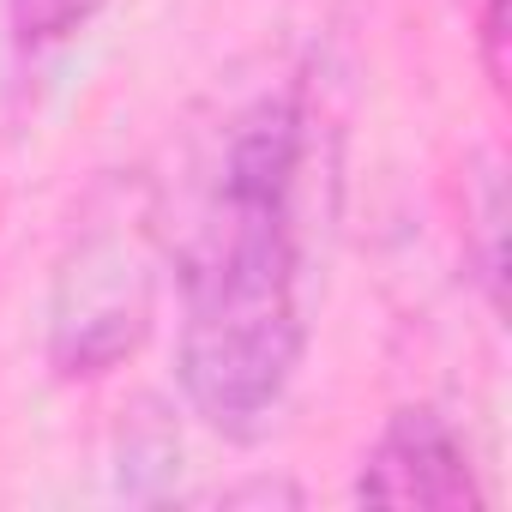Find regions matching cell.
<instances>
[{"instance_id": "obj_3", "label": "cell", "mask_w": 512, "mask_h": 512, "mask_svg": "<svg viewBox=\"0 0 512 512\" xmlns=\"http://www.w3.org/2000/svg\"><path fill=\"white\" fill-rule=\"evenodd\" d=\"M356 500L452 512V506H482V488H476V470H470L458 428L428 404H404V410H392V422L368 446L362 476H356Z\"/></svg>"}, {"instance_id": "obj_2", "label": "cell", "mask_w": 512, "mask_h": 512, "mask_svg": "<svg viewBox=\"0 0 512 512\" xmlns=\"http://www.w3.org/2000/svg\"><path fill=\"white\" fill-rule=\"evenodd\" d=\"M151 302H157V266L145 247V223H109L85 235L55 284V326H49L55 368L67 380H91L127 362L151 332Z\"/></svg>"}, {"instance_id": "obj_5", "label": "cell", "mask_w": 512, "mask_h": 512, "mask_svg": "<svg viewBox=\"0 0 512 512\" xmlns=\"http://www.w3.org/2000/svg\"><path fill=\"white\" fill-rule=\"evenodd\" d=\"M482 73L494 91H506V0L482 7Z\"/></svg>"}, {"instance_id": "obj_4", "label": "cell", "mask_w": 512, "mask_h": 512, "mask_svg": "<svg viewBox=\"0 0 512 512\" xmlns=\"http://www.w3.org/2000/svg\"><path fill=\"white\" fill-rule=\"evenodd\" d=\"M109 0H7V25L25 49H55L67 37H79Z\"/></svg>"}, {"instance_id": "obj_1", "label": "cell", "mask_w": 512, "mask_h": 512, "mask_svg": "<svg viewBox=\"0 0 512 512\" xmlns=\"http://www.w3.org/2000/svg\"><path fill=\"white\" fill-rule=\"evenodd\" d=\"M302 157L308 115L296 91L235 115L181 266V392L229 440L266 434L302 362Z\"/></svg>"}]
</instances>
